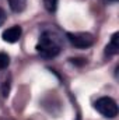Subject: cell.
Returning a JSON list of instances; mask_svg holds the SVG:
<instances>
[{"mask_svg": "<svg viewBox=\"0 0 119 120\" xmlns=\"http://www.w3.org/2000/svg\"><path fill=\"white\" fill-rule=\"evenodd\" d=\"M8 64H10V57H8V55L0 53V70H1V68H6Z\"/></svg>", "mask_w": 119, "mask_h": 120, "instance_id": "8", "label": "cell"}, {"mask_svg": "<svg viewBox=\"0 0 119 120\" xmlns=\"http://www.w3.org/2000/svg\"><path fill=\"white\" fill-rule=\"evenodd\" d=\"M77 120H80V117H77Z\"/></svg>", "mask_w": 119, "mask_h": 120, "instance_id": "13", "label": "cell"}, {"mask_svg": "<svg viewBox=\"0 0 119 120\" xmlns=\"http://www.w3.org/2000/svg\"><path fill=\"white\" fill-rule=\"evenodd\" d=\"M4 21H6V11L0 7V27L4 24Z\"/></svg>", "mask_w": 119, "mask_h": 120, "instance_id": "9", "label": "cell"}, {"mask_svg": "<svg viewBox=\"0 0 119 120\" xmlns=\"http://www.w3.org/2000/svg\"><path fill=\"white\" fill-rule=\"evenodd\" d=\"M21 34H23V30L21 27L18 25H14V27H10L3 32L1 38L4 42H8V43H16L20 38H21Z\"/></svg>", "mask_w": 119, "mask_h": 120, "instance_id": "4", "label": "cell"}, {"mask_svg": "<svg viewBox=\"0 0 119 120\" xmlns=\"http://www.w3.org/2000/svg\"><path fill=\"white\" fill-rule=\"evenodd\" d=\"M94 108H95L102 116H105V117H108V119L116 117V116H118V112H119L116 102H115L112 98H109V96H102V98L97 99V102L94 103Z\"/></svg>", "mask_w": 119, "mask_h": 120, "instance_id": "2", "label": "cell"}, {"mask_svg": "<svg viewBox=\"0 0 119 120\" xmlns=\"http://www.w3.org/2000/svg\"><path fill=\"white\" fill-rule=\"evenodd\" d=\"M118 52H119V34L115 32V34L112 35L109 43H108L107 48H105V55H107V56H114V55H116Z\"/></svg>", "mask_w": 119, "mask_h": 120, "instance_id": "5", "label": "cell"}, {"mask_svg": "<svg viewBox=\"0 0 119 120\" xmlns=\"http://www.w3.org/2000/svg\"><path fill=\"white\" fill-rule=\"evenodd\" d=\"M70 60H71V63H76V64H79V66L86 64V60L84 59H70Z\"/></svg>", "mask_w": 119, "mask_h": 120, "instance_id": "11", "label": "cell"}, {"mask_svg": "<svg viewBox=\"0 0 119 120\" xmlns=\"http://www.w3.org/2000/svg\"><path fill=\"white\" fill-rule=\"evenodd\" d=\"M69 42L79 48V49H87L90 46L94 45V36L91 34H86V32H80V34H71V32H67L66 34Z\"/></svg>", "mask_w": 119, "mask_h": 120, "instance_id": "3", "label": "cell"}, {"mask_svg": "<svg viewBox=\"0 0 119 120\" xmlns=\"http://www.w3.org/2000/svg\"><path fill=\"white\" fill-rule=\"evenodd\" d=\"M1 92H3V96H7V95H8V81H6V84L3 85Z\"/></svg>", "mask_w": 119, "mask_h": 120, "instance_id": "10", "label": "cell"}, {"mask_svg": "<svg viewBox=\"0 0 119 120\" xmlns=\"http://www.w3.org/2000/svg\"><path fill=\"white\" fill-rule=\"evenodd\" d=\"M105 1H107V3H116L118 0H105Z\"/></svg>", "mask_w": 119, "mask_h": 120, "instance_id": "12", "label": "cell"}, {"mask_svg": "<svg viewBox=\"0 0 119 120\" xmlns=\"http://www.w3.org/2000/svg\"><path fill=\"white\" fill-rule=\"evenodd\" d=\"M62 38L58 32L55 31H44L42 35L39 36L38 45H36V50L38 53L45 57V59H52L55 56H58L62 50Z\"/></svg>", "mask_w": 119, "mask_h": 120, "instance_id": "1", "label": "cell"}, {"mask_svg": "<svg viewBox=\"0 0 119 120\" xmlns=\"http://www.w3.org/2000/svg\"><path fill=\"white\" fill-rule=\"evenodd\" d=\"M44 6L49 13H53L58 7V0H44Z\"/></svg>", "mask_w": 119, "mask_h": 120, "instance_id": "7", "label": "cell"}, {"mask_svg": "<svg viewBox=\"0 0 119 120\" xmlns=\"http://www.w3.org/2000/svg\"><path fill=\"white\" fill-rule=\"evenodd\" d=\"M8 4H10V8L14 13H21L25 8L27 0H8Z\"/></svg>", "mask_w": 119, "mask_h": 120, "instance_id": "6", "label": "cell"}]
</instances>
